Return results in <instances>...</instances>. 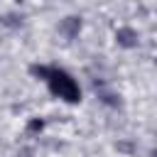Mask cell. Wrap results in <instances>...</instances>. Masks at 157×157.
<instances>
[{"mask_svg":"<svg viewBox=\"0 0 157 157\" xmlns=\"http://www.w3.org/2000/svg\"><path fill=\"white\" fill-rule=\"evenodd\" d=\"M32 71H34L37 76L47 78L49 91H52L56 98H61V101H66V103H78V101H81V88H78V83H76L66 71H61V69H47V66H34Z\"/></svg>","mask_w":157,"mask_h":157,"instance_id":"1","label":"cell"},{"mask_svg":"<svg viewBox=\"0 0 157 157\" xmlns=\"http://www.w3.org/2000/svg\"><path fill=\"white\" fill-rule=\"evenodd\" d=\"M115 39H118L123 47H132V44H135V39H137V34H135L132 29H120V32L115 34Z\"/></svg>","mask_w":157,"mask_h":157,"instance_id":"2","label":"cell"},{"mask_svg":"<svg viewBox=\"0 0 157 157\" xmlns=\"http://www.w3.org/2000/svg\"><path fill=\"white\" fill-rule=\"evenodd\" d=\"M155 157H157V155H155Z\"/></svg>","mask_w":157,"mask_h":157,"instance_id":"3","label":"cell"}]
</instances>
